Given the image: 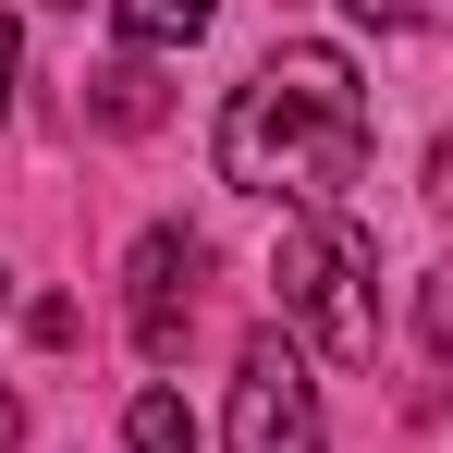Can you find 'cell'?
<instances>
[{"label": "cell", "instance_id": "1", "mask_svg": "<svg viewBox=\"0 0 453 453\" xmlns=\"http://www.w3.org/2000/svg\"><path fill=\"white\" fill-rule=\"evenodd\" d=\"M356 172H368V86H356V62L319 50V37H282L221 98V184L282 196V209H343Z\"/></svg>", "mask_w": 453, "mask_h": 453}, {"label": "cell", "instance_id": "2", "mask_svg": "<svg viewBox=\"0 0 453 453\" xmlns=\"http://www.w3.org/2000/svg\"><path fill=\"white\" fill-rule=\"evenodd\" d=\"M270 282H282V319H306V343L319 356H343V368H368L380 356V245L343 209H295L282 245H270Z\"/></svg>", "mask_w": 453, "mask_h": 453}, {"label": "cell", "instance_id": "3", "mask_svg": "<svg viewBox=\"0 0 453 453\" xmlns=\"http://www.w3.org/2000/svg\"><path fill=\"white\" fill-rule=\"evenodd\" d=\"M233 453H331V417H319V380H306L295 331H257L233 356V417H221Z\"/></svg>", "mask_w": 453, "mask_h": 453}, {"label": "cell", "instance_id": "4", "mask_svg": "<svg viewBox=\"0 0 453 453\" xmlns=\"http://www.w3.org/2000/svg\"><path fill=\"white\" fill-rule=\"evenodd\" d=\"M196 257H209V245H196L184 221L135 233V270H123V282H135V356H148V368H172V356H184V319H196Z\"/></svg>", "mask_w": 453, "mask_h": 453}, {"label": "cell", "instance_id": "5", "mask_svg": "<svg viewBox=\"0 0 453 453\" xmlns=\"http://www.w3.org/2000/svg\"><path fill=\"white\" fill-rule=\"evenodd\" d=\"M209 12H221V0H111L123 50H148V62H172V50H196V37H209Z\"/></svg>", "mask_w": 453, "mask_h": 453}, {"label": "cell", "instance_id": "6", "mask_svg": "<svg viewBox=\"0 0 453 453\" xmlns=\"http://www.w3.org/2000/svg\"><path fill=\"white\" fill-rule=\"evenodd\" d=\"M86 86H98V123H111V135H148V123H159V86H148V50H123L111 74H86Z\"/></svg>", "mask_w": 453, "mask_h": 453}, {"label": "cell", "instance_id": "7", "mask_svg": "<svg viewBox=\"0 0 453 453\" xmlns=\"http://www.w3.org/2000/svg\"><path fill=\"white\" fill-rule=\"evenodd\" d=\"M123 441H135V453H196V417H184V392H135V404H123Z\"/></svg>", "mask_w": 453, "mask_h": 453}, {"label": "cell", "instance_id": "8", "mask_svg": "<svg viewBox=\"0 0 453 453\" xmlns=\"http://www.w3.org/2000/svg\"><path fill=\"white\" fill-rule=\"evenodd\" d=\"M417 343H429V356L453 368V257L429 270V282H417Z\"/></svg>", "mask_w": 453, "mask_h": 453}, {"label": "cell", "instance_id": "9", "mask_svg": "<svg viewBox=\"0 0 453 453\" xmlns=\"http://www.w3.org/2000/svg\"><path fill=\"white\" fill-rule=\"evenodd\" d=\"M343 12H368V25H453V0H343Z\"/></svg>", "mask_w": 453, "mask_h": 453}, {"label": "cell", "instance_id": "10", "mask_svg": "<svg viewBox=\"0 0 453 453\" xmlns=\"http://www.w3.org/2000/svg\"><path fill=\"white\" fill-rule=\"evenodd\" d=\"M12 74H25V37H12V12H0V111H12Z\"/></svg>", "mask_w": 453, "mask_h": 453}, {"label": "cell", "instance_id": "11", "mask_svg": "<svg viewBox=\"0 0 453 453\" xmlns=\"http://www.w3.org/2000/svg\"><path fill=\"white\" fill-rule=\"evenodd\" d=\"M0 453H25V404H12V380H0Z\"/></svg>", "mask_w": 453, "mask_h": 453}, {"label": "cell", "instance_id": "12", "mask_svg": "<svg viewBox=\"0 0 453 453\" xmlns=\"http://www.w3.org/2000/svg\"><path fill=\"white\" fill-rule=\"evenodd\" d=\"M429 209H453V148H441V159H429Z\"/></svg>", "mask_w": 453, "mask_h": 453}, {"label": "cell", "instance_id": "13", "mask_svg": "<svg viewBox=\"0 0 453 453\" xmlns=\"http://www.w3.org/2000/svg\"><path fill=\"white\" fill-rule=\"evenodd\" d=\"M0 295H12V270H0Z\"/></svg>", "mask_w": 453, "mask_h": 453}]
</instances>
